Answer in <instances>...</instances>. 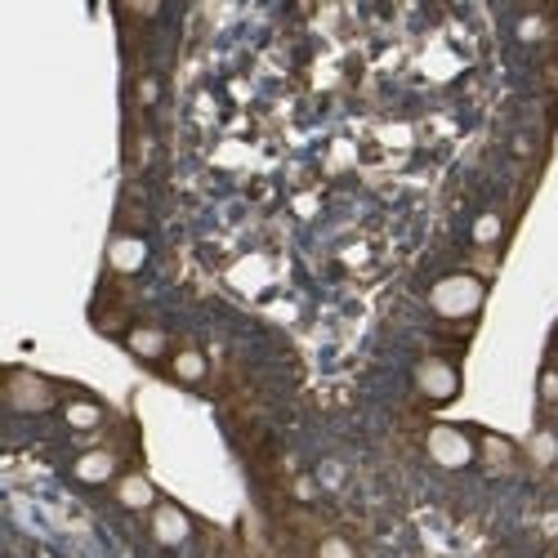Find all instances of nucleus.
<instances>
[{
  "label": "nucleus",
  "instance_id": "nucleus-1",
  "mask_svg": "<svg viewBox=\"0 0 558 558\" xmlns=\"http://www.w3.org/2000/svg\"><path fill=\"white\" fill-rule=\"evenodd\" d=\"M487 558H558V464L500 519Z\"/></svg>",
  "mask_w": 558,
  "mask_h": 558
},
{
  "label": "nucleus",
  "instance_id": "nucleus-2",
  "mask_svg": "<svg viewBox=\"0 0 558 558\" xmlns=\"http://www.w3.org/2000/svg\"><path fill=\"white\" fill-rule=\"evenodd\" d=\"M304 558H425V554L398 527H331L308 541Z\"/></svg>",
  "mask_w": 558,
  "mask_h": 558
}]
</instances>
